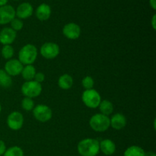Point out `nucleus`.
<instances>
[{"mask_svg":"<svg viewBox=\"0 0 156 156\" xmlns=\"http://www.w3.org/2000/svg\"><path fill=\"white\" fill-rule=\"evenodd\" d=\"M1 111H2V106H1V104H0V113H1Z\"/></svg>","mask_w":156,"mask_h":156,"instance_id":"obj_33","label":"nucleus"},{"mask_svg":"<svg viewBox=\"0 0 156 156\" xmlns=\"http://www.w3.org/2000/svg\"><path fill=\"white\" fill-rule=\"evenodd\" d=\"M11 28L13 29L15 31H18L21 30L24 27V23L19 18H15L12 21H11Z\"/></svg>","mask_w":156,"mask_h":156,"instance_id":"obj_26","label":"nucleus"},{"mask_svg":"<svg viewBox=\"0 0 156 156\" xmlns=\"http://www.w3.org/2000/svg\"><path fill=\"white\" fill-rule=\"evenodd\" d=\"M59 47L56 43H45L41 47V54L47 59H53L57 57L59 54Z\"/></svg>","mask_w":156,"mask_h":156,"instance_id":"obj_7","label":"nucleus"},{"mask_svg":"<svg viewBox=\"0 0 156 156\" xmlns=\"http://www.w3.org/2000/svg\"><path fill=\"white\" fill-rule=\"evenodd\" d=\"M145 156H156V154L153 152H148L145 153Z\"/></svg>","mask_w":156,"mask_h":156,"instance_id":"obj_31","label":"nucleus"},{"mask_svg":"<svg viewBox=\"0 0 156 156\" xmlns=\"http://www.w3.org/2000/svg\"><path fill=\"white\" fill-rule=\"evenodd\" d=\"M21 74L23 79L26 80V82L34 80V78L36 74V69L34 68L33 65H27L23 67Z\"/></svg>","mask_w":156,"mask_h":156,"instance_id":"obj_18","label":"nucleus"},{"mask_svg":"<svg viewBox=\"0 0 156 156\" xmlns=\"http://www.w3.org/2000/svg\"><path fill=\"white\" fill-rule=\"evenodd\" d=\"M99 110H100L101 114H104L105 116H109L114 111V105L110 101L104 100L101 101L98 106Z\"/></svg>","mask_w":156,"mask_h":156,"instance_id":"obj_19","label":"nucleus"},{"mask_svg":"<svg viewBox=\"0 0 156 156\" xmlns=\"http://www.w3.org/2000/svg\"><path fill=\"white\" fill-rule=\"evenodd\" d=\"M100 151L105 155H111L116 152V145L114 142L109 139H105L101 142H99Z\"/></svg>","mask_w":156,"mask_h":156,"instance_id":"obj_15","label":"nucleus"},{"mask_svg":"<svg viewBox=\"0 0 156 156\" xmlns=\"http://www.w3.org/2000/svg\"><path fill=\"white\" fill-rule=\"evenodd\" d=\"M24 66L18 59H11L5 64V71L10 76H16L21 73Z\"/></svg>","mask_w":156,"mask_h":156,"instance_id":"obj_10","label":"nucleus"},{"mask_svg":"<svg viewBox=\"0 0 156 156\" xmlns=\"http://www.w3.org/2000/svg\"><path fill=\"white\" fill-rule=\"evenodd\" d=\"M33 6L29 2H23L20 4L15 11V15L19 19H26L33 15Z\"/></svg>","mask_w":156,"mask_h":156,"instance_id":"obj_13","label":"nucleus"},{"mask_svg":"<svg viewBox=\"0 0 156 156\" xmlns=\"http://www.w3.org/2000/svg\"><path fill=\"white\" fill-rule=\"evenodd\" d=\"M42 92V86L34 80L27 81L21 86V93L25 97L34 98L40 95Z\"/></svg>","mask_w":156,"mask_h":156,"instance_id":"obj_5","label":"nucleus"},{"mask_svg":"<svg viewBox=\"0 0 156 156\" xmlns=\"http://www.w3.org/2000/svg\"><path fill=\"white\" fill-rule=\"evenodd\" d=\"M51 15V8L46 3L40 5L36 9V16L40 21H47Z\"/></svg>","mask_w":156,"mask_h":156,"instance_id":"obj_16","label":"nucleus"},{"mask_svg":"<svg viewBox=\"0 0 156 156\" xmlns=\"http://www.w3.org/2000/svg\"><path fill=\"white\" fill-rule=\"evenodd\" d=\"M5 151H6L5 143L4 141H2V140H0V155H4Z\"/></svg>","mask_w":156,"mask_h":156,"instance_id":"obj_28","label":"nucleus"},{"mask_svg":"<svg viewBox=\"0 0 156 156\" xmlns=\"http://www.w3.org/2000/svg\"><path fill=\"white\" fill-rule=\"evenodd\" d=\"M37 49L33 44H26L18 53V60L23 66L32 65L37 57Z\"/></svg>","mask_w":156,"mask_h":156,"instance_id":"obj_2","label":"nucleus"},{"mask_svg":"<svg viewBox=\"0 0 156 156\" xmlns=\"http://www.w3.org/2000/svg\"><path fill=\"white\" fill-rule=\"evenodd\" d=\"M8 2V0H0V7L2 6H4L7 4Z\"/></svg>","mask_w":156,"mask_h":156,"instance_id":"obj_32","label":"nucleus"},{"mask_svg":"<svg viewBox=\"0 0 156 156\" xmlns=\"http://www.w3.org/2000/svg\"><path fill=\"white\" fill-rule=\"evenodd\" d=\"M12 85V77L4 69H0V86L3 88H9Z\"/></svg>","mask_w":156,"mask_h":156,"instance_id":"obj_21","label":"nucleus"},{"mask_svg":"<svg viewBox=\"0 0 156 156\" xmlns=\"http://www.w3.org/2000/svg\"><path fill=\"white\" fill-rule=\"evenodd\" d=\"M16 1H17V0H16Z\"/></svg>","mask_w":156,"mask_h":156,"instance_id":"obj_34","label":"nucleus"},{"mask_svg":"<svg viewBox=\"0 0 156 156\" xmlns=\"http://www.w3.org/2000/svg\"><path fill=\"white\" fill-rule=\"evenodd\" d=\"M15 9L9 5L0 7V24H6L10 23L15 18Z\"/></svg>","mask_w":156,"mask_h":156,"instance_id":"obj_9","label":"nucleus"},{"mask_svg":"<svg viewBox=\"0 0 156 156\" xmlns=\"http://www.w3.org/2000/svg\"><path fill=\"white\" fill-rule=\"evenodd\" d=\"M89 125L91 129L96 132H105L111 126L110 118L102 114H96L90 119Z\"/></svg>","mask_w":156,"mask_h":156,"instance_id":"obj_3","label":"nucleus"},{"mask_svg":"<svg viewBox=\"0 0 156 156\" xmlns=\"http://www.w3.org/2000/svg\"><path fill=\"white\" fill-rule=\"evenodd\" d=\"M21 107L24 111H30L34 108V102L32 98L25 97L21 101Z\"/></svg>","mask_w":156,"mask_h":156,"instance_id":"obj_24","label":"nucleus"},{"mask_svg":"<svg viewBox=\"0 0 156 156\" xmlns=\"http://www.w3.org/2000/svg\"><path fill=\"white\" fill-rule=\"evenodd\" d=\"M94 79H93L92 77L89 76H85L82 80V85L85 90L92 89L93 87H94Z\"/></svg>","mask_w":156,"mask_h":156,"instance_id":"obj_25","label":"nucleus"},{"mask_svg":"<svg viewBox=\"0 0 156 156\" xmlns=\"http://www.w3.org/2000/svg\"><path fill=\"white\" fill-rule=\"evenodd\" d=\"M4 156H24V152L19 146H12L6 149Z\"/></svg>","mask_w":156,"mask_h":156,"instance_id":"obj_22","label":"nucleus"},{"mask_svg":"<svg viewBox=\"0 0 156 156\" xmlns=\"http://www.w3.org/2000/svg\"><path fill=\"white\" fill-rule=\"evenodd\" d=\"M82 100L85 106L94 109V108H98L101 101V97L95 89L92 88V89L85 90L82 93Z\"/></svg>","mask_w":156,"mask_h":156,"instance_id":"obj_4","label":"nucleus"},{"mask_svg":"<svg viewBox=\"0 0 156 156\" xmlns=\"http://www.w3.org/2000/svg\"><path fill=\"white\" fill-rule=\"evenodd\" d=\"M81 156H96L100 152L99 141L95 139L87 138L81 140L77 146Z\"/></svg>","mask_w":156,"mask_h":156,"instance_id":"obj_1","label":"nucleus"},{"mask_svg":"<svg viewBox=\"0 0 156 156\" xmlns=\"http://www.w3.org/2000/svg\"><path fill=\"white\" fill-rule=\"evenodd\" d=\"M73 85V79L70 75L64 74L59 77L58 80V85L63 90H68L72 88Z\"/></svg>","mask_w":156,"mask_h":156,"instance_id":"obj_17","label":"nucleus"},{"mask_svg":"<svg viewBox=\"0 0 156 156\" xmlns=\"http://www.w3.org/2000/svg\"><path fill=\"white\" fill-rule=\"evenodd\" d=\"M33 115L37 120L41 123H46L52 118L53 111L50 107L44 105H37L34 108Z\"/></svg>","mask_w":156,"mask_h":156,"instance_id":"obj_6","label":"nucleus"},{"mask_svg":"<svg viewBox=\"0 0 156 156\" xmlns=\"http://www.w3.org/2000/svg\"><path fill=\"white\" fill-rule=\"evenodd\" d=\"M24 124V117L18 111L12 112L7 117V125L12 130H19Z\"/></svg>","mask_w":156,"mask_h":156,"instance_id":"obj_8","label":"nucleus"},{"mask_svg":"<svg viewBox=\"0 0 156 156\" xmlns=\"http://www.w3.org/2000/svg\"><path fill=\"white\" fill-rule=\"evenodd\" d=\"M145 151L138 146H132L125 150L123 156H145Z\"/></svg>","mask_w":156,"mask_h":156,"instance_id":"obj_20","label":"nucleus"},{"mask_svg":"<svg viewBox=\"0 0 156 156\" xmlns=\"http://www.w3.org/2000/svg\"><path fill=\"white\" fill-rule=\"evenodd\" d=\"M16 31L11 27H5L0 31V43L4 45H11L16 39Z\"/></svg>","mask_w":156,"mask_h":156,"instance_id":"obj_12","label":"nucleus"},{"mask_svg":"<svg viewBox=\"0 0 156 156\" xmlns=\"http://www.w3.org/2000/svg\"><path fill=\"white\" fill-rule=\"evenodd\" d=\"M126 125V119L123 114H115L110 119V126L114 129L120 130L123 129Z\"/></svg>","mask_w":156,"mask_h":156,"instance_id":"obj_14","label":"nucleus"},{"mask_svg":"<svg viewBox=\"0 0 156 156\" xmlns=\"http://www.w3.org/2000/svg\"><path fill=\"white\" fill-rule=\"evenodd\" d=\"M44 79H45V75H44L43 73H41V72H39V73H36V74H35L34 76V80L40 84H41V82H44Z\"/></svg>","mask_w":156,"mask_h":156,"instance_id":"obj_27","label":"nucleus"},{"mask_svg":"<svg viewBox=\"0 0 156 156\" xmlns=\"http://www.w3.org/2000/svg\"><path fill=\"white\" fill-rule=\"evenodd\" d=\"M149 4H150V6L155 10L156 9V0H149Z\"/></svg>","mask_w":156,"mask_h":156,"instance_id":"obj_29","label":"nucleus"},{"mask_svg":"<svg viewBox=\"0 0 156 156\" xmlns=\"http://www.w3.org/2000/svg\"><path fill=\"white\" fill-rule=\"evenodd\" d=\"M14 48L12 45H4L1 50V54L4 59H11L14 56Z\"/></svg>","mask_w":156,"mask_h":156,"instance_id":"obj_23","label":"nucleus"},{"mask_svg":"<svg viewBox=\"0 0 156 156\" xmlns=\"http://www.w3.org/2000/svg\"><path fill=\"white\" fill-rule=\"evenodd\" d=\"M62 34L69 40H76L80 37L81 28L76 23H68L62 28Z\"/></svg>","mask_w":156,"mask_h":156,"instance_id":"obj_11","label":"nucleus"},{"mask_svg":"<svg viewBox=\"0 0 156 156\" xmlns=\"http://www.w3.org/2000/svg\"><path fill=\"white\" fill-rule=\"evenodd\" d=\"M155 18H156V15H154L153 17H152V28L154 30L156 29V24H155Z\"/></svg>","mask_w":156,"mask_h":156,"instance_id":"obj_30","label":"nucleus"}]
</instances>
